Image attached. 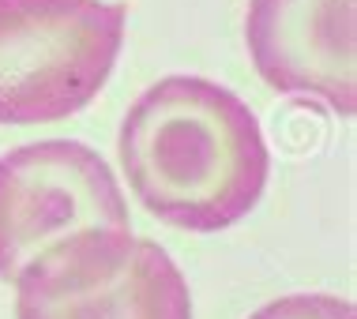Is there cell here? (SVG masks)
Instances as JSON below:
<instances>
[{"instance_id":"cell-1","label":"cell","mask_w":357,"mask_h":319,"mask_svg":"<svg viewBox=\"0 0 357 319\" xmlns=\"http://www.w3.org/2000/svg\"><path fill=\"white\" fill-rule=\"evenodd\" d=\"M121 169L143 210L188 233H222L256 210L271 150L256 113L204 75H166L121 120Z\"/></svg>"},{"instance_id":"cell-2","label":"cell","mask_w":357,"mask_h":319,"mask_svg":"<svg viewBox=\"0 0 357 319\" xmlns=\"http://www.w3.org/2000/svg\"><path fill=\"white\" fill-rule=\"evenodd\" d=\"M121 49V4L0 0V124H53L83 113Z\"/></svg>"},{"instance_id":"cell-3","label":"cell","mask_w":357,"mask_h":319,"mask_svg":"<svg viewBox=\"0 0 357 319\" xmlns=\"http://www.w3.org/2000/svg\"><path fill=\"white\" fill-rule=\"evenodd\" d=\"M15 319H192V289L162 244L83 229L15 274Z\"/></svg>"},{"instance_id":"cell-4","label":"cell","mask_w":357,"mask_h":319,"mask_svg":"<svg viewBox=\"0 0 357 319\" xmlns=\"http://www.w3.org/2000/svg\"><path fill=\"white\" fill-rule=\"evenodd\" d=\"M83 229H128L121 180L98 150L42 139L0 154V282Z\"/></svg>"},{"instance_id":"cell-5","label":"cell","mask_w":357,"mask_h":319,"mask_svg":"<svg viewBox=\"0 0 357 319\" xmlns=\"http://www.w3.org/2000/svg\"><path fill=\"white\" fill-rule=\"evenodd\" d=\"M245 42L271 91L324 102L339 117H354V0H248Z\"/></svg>"},{"instance_id":"cell-6","label":"cell","mask_w":357,"mask_h":319,"mask_svg":"<svg viewBox=\"0 0 357 319\" xmlns=\"http://www.w3.org/2000/svg\"><path fill=\"white\" fill-rule=\"evenodd\" d=\"M248 319H357L354 304L346 297L331 293H289L278 301L256 308Z\"/></svg>"}]
</instances>
